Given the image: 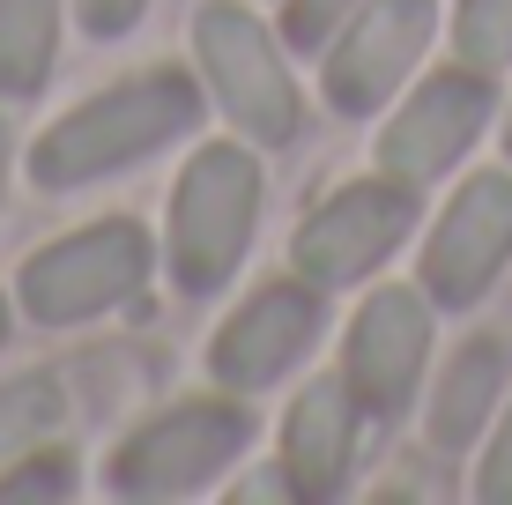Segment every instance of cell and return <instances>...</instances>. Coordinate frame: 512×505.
Returning <instances> with one entry per match:
<instances>
[{"label": "cell", "mask_w": 512, "mask_h": 505, "mask_svg": "<svg viewBox=\"0 0 512 505\" xmlns=\"http://www.w3.org/2000/svg\"><path fill=\"white\" fill-rule=\"evenodd\" d=\"M0 335H8V305H0Z\"/></svg>", "instance_id": "44dd1931"}, {"label": "cell", "mask_w": 512, "mask_h": 505, "mask_svg": "<svg viewBox=\"0 0 512 505\" xmlns=\"http://www.w3.org/2000/svg\"><path fill=\"white\" fill-rule=\"evenodd\" d=\"M349 454H357V416H349V387L320 379L297 394L290 424H282V468H290L297 498H334L349 483Z\"/></svg>", "instance_id": "7c38bea8"}, {"label": "cell", "mask_w": 512, "mask_h": 505, "mask_svg": "<svg viewBox=\"0 0 512 505\" xmlns=\"http://www.w3.org/2000/svg\"><path fill=\"white\" fill-rule=\"evenodd\" d=\"M423 350H431V305L416 290H372L364 312L349 320V350H342L349 402L372 416L409 409V394L423 379Z\"/></svg>", "instance_id": "52a82bcc"}, {"label": "cell", "mask_w": 512, "mask_h": 505, "mask_svg": "<svg viewBox=\"0 0 512 505\" xmlns=\"http://www.w3.org/2000/svg\"><path fill=\"white\" fill-rule=\"evenodd\" d=\"M141 8H149V0H82V23H90L97 38H119V30H134Z\"/></svg>", "instance_id": "ffe728a7"}, {"label": "cell", "mask_w": 512, "mask_h": 505, "mask_svg": "<svg viewBox=\"0 0 512 505\" xmlns=\"http://www.w3.org/2000/svg\"><path fill=\"white\" fill-rule=\"evenodd\" d=\"M253 439V416L238 402H186L156 424H141L112 454V491L119 498H186L216 476L238 446Z\"/></svg>", "instance_id": "3957f363"}, {"label": "cell", "mask_w": 512, "mask_h": 505, "mask_svg": "<svg viewBox=\"0 0 512 505\" xmlns=\"http://www.w3.org/2000/svg\"><path fill=\"white\" fill-rule=\"evenodd\" d=\"M475 491L490 505H512V416L498 424V439H490V461H483V476H475Z\"/></svg>", "instance_id": "d6986e66"}, {"label": "cell", "mask_w": 512, "mask_h": 505, "mask_svg": "<svg viewBox=\"0 0 512 505\" xmlns=\"http://www.w3.org/2000/svg\"><path fill=\"white\" fill-rule=\"evenodd\" d=\"M193 45H201V67H208V82H216L223 112L268 149L290 142L297 134V82H290V67H282L268 30L245 8H201Z\"/></svg>", "instance_id": "5b68a950"}, {"label": "cell", "mask_w": 512, "mask_h": 505, "mask_svg": "<svg viewBox=\"0 0 512 505\" xmlns=\"http://www.w3.org/2000/svg\"><path fill=\"white\" fill-rule=\"evenodd\" d=\"M201 119V97H193L186 75H141L119 82V90L90 97L82 112H67L60 127L30 149V171L38 186H90L104 171L134 164V156H156L171 134H186Z\"/></svg>", "instance_id": "6da1fadb"}, {"label": "cell", "mask_w": 512, "mask_h": 505, "mask_svg": "<svg viewBox=\"0 0 512 505\" xmlns=\"http://www.w3.org/2000/svg\"><path fill=\"white\" fill-rule=\"evenodd\" d=\"M453 38H461V52L475 67H505L512 60V0H461Z\"/></svg>", "instance_id": "2e32d148"}, {"label": "cell", "mask_w": 512, "mask_h": 505, "mask_svg": "<svg viewBox=\"0 0 512 505\" xmlns=\"http://www.w3.org/2000/svg\"><path fill=\"white\" fill-rule=\"evenodd\" d=\"M409 223H416V194L401 179L342 186V194L297 231V275H305V283H357L364 268H379V260L409 238Z\"/></svg>", "instance_id": "8992f818"}, {"label": "cell", "mask_w": 512, "mask_h": 505, "mask_svg": "<svg viewBox=\"0 0 512 505\" xmlns=\"http://www.w3.org/2000/svg\"><path fill=\"white\" fill-rule=\"evenodd\" d=\"M505 149H512V127H505Z\"/></svg>", "instance_id": "7402d4cb"}, {"label": "cell", "mask_w": 512, "mask_h": 505, "mask_svg": "<svg viewBox=\"0 0 512 505\" xmlns=\"http://www.w3.org/2000/svg\"><path fill=\"white\" fill-rule=\"evenodd\" d=\"M60 424V387L52 379H8L0 387V454H23Z\"/></svg>", "instance_id": "9a60e30c"}, {"label": "cell", "mask_w": 512, "mask_h": 505, "mask_svg": "<svg viewBox=\"0 0 512 505\" xmlns=\"http://www.w3.org/2000/svg\"><path fill=\"white\" fill-rule=\"evenodd\" d=\"M490 119V82L453 67V75H431L423 90L394 112V127L379 134V171L401 186H423L461 156Z\"/></svg>", "instance_id": "9c48e42d"}, {"label": "cell", "mask_w": 512, "mask_h": 505, "mask_svg": "<svg viewBox=\"0 0 512 505\" xmlns=\"http://www.w3.org/2000/svg\"><path fill=\"white\" fill-rule=\"evenodd\" d=\"M505 260H512V179L505 171H483L438 216L431 246H423V290L438 305H475Z\"/></svg>", "instance_id": "ba28073f"}, {"label": "cell", "mask_w": 512, "mask_h": 505, "mask_svg": "<svg viewBox=\"0 0 512 505\" xmlns=\"http://www.w3.org/2000/svg\"><path fill=\"white\" fill-rule=\"evenodd\" d=\"M253 216H260V171L238 149H201L186 164L179 194H171V275L179 290H216L231 283V268L253 246Z\"/></svg>", "instance_id": "7a4b0ae2"}, {"label": "cell", "mask_w": 512, "mask_h": 505, "mask_svg": "<svg viewBox=\"0 0 512 505\" xmlns=\"http://www.w3.org/2000/svg\"><path fill=\"white\" fill-rule=\"evenodd\" d=\"M60 0H0V97H30L52 75Z\"/></svg>", "instance_id": "5bb4252c"}, {"label": "cell", "mask_w": 512, "mask_h": 505, "mask_svg": "<svg viewBox=\"0 0 512 505\" xmlns=\"http://www.w3.org/2000/svg\"><path fill=\"white\" fill-rule=\"evenodd\" d=\"M75 491V461L67 454H30L15 476H0V505H15V498H67Z\"/></svg>", "instance_id": "e0dca14e"}, {"label": "cell", "mask_w": 512, "mask_h": 505, "mask_svg": "<svg viewBox=\"0 0 512 505\" xmlns=\"http://www.w3.org/2000/svg\"><path fill=\"white\" fill-rule=\"evenodd\" d=\"M141 275H149V238L134 223H97V231H75L23 260V305L30 320L67 327V320H90V312L134 298Z\"/></svg>", "instance_id": "277c9868"}, {"label": "cell", "mask_w": 512, "mask_h": 505, "mask_svg": "<svg viewBox=\"0 0 512 505\" xmlns=\"http://www.w3.org/2000/svg\"><path fill=\"white\" fill-rule=\"evenodd\" d=\"M312 335H320V298H312V290H290V283H268L253 305H238L231 320H223L208 364H216L223 387H268V379H282L312 350Z\"/></svg>", "instance_id": "8fae6325"}, {"label": "cell", "mask_w": 512, "mask_h": 505, "mask_svg": "<svg viewBox=\"0 0 512 505\" xmlns=\"http://www.w3.org/2000/svg\"><path fill=\"white\" fill-rule=\"evenodd\" d=\"M357 0H290V45H320Z\"/></svg>", "instance_id": "ac0fdd59"}, {"label": "cell", "mask_w": 512, "mask_h": 505, "mask_svg": "<svg viewBox=\"0 0 512 505\" xmlns=\"http://www.w3.org/2000/svg\"><path fill=\"white\" fill-rule=\"evenodd\" d=\"M498 387H505V342H468L461 357L446 364V379H438V402H431V446H446V454H461L475 431L490 424V409H498Z\"/></svg>", "instance_id": "4fadbf2b"}, {"label": "cell", "mask_w": 512, "mask_h": 505, "mask_svg": "<svg viewBox=\"0 0 512 505\" xmlns=\"http://www.w3.org/2000/svg\"><path fill=\"white\" fill-rule=\"evenodd\" d=\"M423 45H431V0H372L342 30V45L327 52V104L349 119L379 112L401 90V75L416 67Z\"/></svg>", "instance_id": "30bf717a"}]
</instances>
